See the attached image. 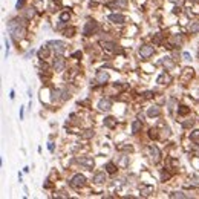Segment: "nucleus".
Returning <instances> with one entry per match:
<instances>
[{
	"label": "nucleus",
	"mask_w": 199,
	"mask_h": 199,
	"mask_svg": "<svg viewBox=\"0 0 199 199\" xmlns=\"http://www.w3.org/2000/svg\"><path fill=\"white\" fill-rule=\"evenodd\" d=\"M54 69L57 72H61L64 69V58L61 55H58V57H55V61H54Z\"/></svg>",
	"instance_id": "7"
},
{
	"label": "nucleus",
	"mask_w": 199,
	"mask_h": 199,
	"mask_svg": "<svg viewBox=\"0 0 199 199\" xmlns=\"http://www.w3.org/2000/svg\"><path fill=\"white\" fill-rule=\"evenodd\" d=\"M69 17H71V15H69V12H63V14L60 15L61 22H66V20H69Z\"/></svg>",
	"instance_id": "27"
},
{
	"label": "nucleus",
	"mask_w": 199,
	"mask_h": 199,
	"mask_svg": "<svg viewBox=\"0 0 199 199\" xmlns=\"http://www.w3.org/2000/svg\"><path fill=\"white\" fill-rule=\"evenodd\" d=\"M92 135H93L92 130H86V133H83V138H91Z\"/></svg>",
	"instance_id": "28"
},
{
	"label": "nucleus",
	"mask_w": 199,
	"mask_h": 199,
	"mask_svg": "<svg viewBox=\"0 0 199 199\" xmlns=\"http://www.w3.org/2000/svg\"><path fill=\"white\" fill-rule=\"evenodd\" d=\"M78 163L81 164V165H84L86 169H92V167H93V164H95L92 158H80V159H78Z\"/></svg>",
	"instance_id": "11"
},
{
	"label": "nucleus",
	"mask_w": 199,
	"mask_h": 199,
	"mask_svg": "<svg viewBox=\"0 0 199 199\" xmlns=\"http://www.w3.org/2000/svg\"><path fill=\"white\" fill-rule=\"evenodd\" d=\"M34 15H35V11H34L32 8H28L26 9V17L28 18H32Z\"/></svg>",
	"instance_id": "22"
},
{
	"label": "nucleus",
	"mask_w": 199,
	"mask_h": 199,
	"mask_svg": "<svg viewBox=\"0 0 199 199\" xmlns=\"http://www.w3.org/2000/svg\"><path fill=\"white\" fill-rule=\"evenodd\" d=\"M153 41L156 43V45H159V43L163 41V35H161V34H156V35L153 37Z\"/></svg>",
	"instance_id": "24"
},
{
	"label": "nucleus",
	"mask_w": 199,
	"mask_h": 199,
	"mask_svg": "<svg viewBox=\"0 0 199 199\" xmlns=\"http://www.w3.org/2000/svg\"><path fill=\"white\" fill-rule=\"evenodd\" d=\"M48 45L51 46V49H54L55 54H63L64 51H66V43L64 41H61V40H51Z\"/></svg>",
	"instance_id": "2"
},
{
	"label": "nucleus",
	"mask_w": 199,
	"mask_h": 199,
	"mask_svg": "<svg viewBox=\"0 0 199 199\" xmlns=\"http://www.w3.org/2000/svg\"><path fill=\"white\" fill-rule=\"evenodd\" d=\"M190 138L193 139V141H196V139H199V130H195V132H191Z\"/></svg>",
	"instance_id": "25"
},
{
	"label": "nucleus",
	"mask_w": 199,
	"mask_h": 199,
	"mask_svg": "<svg viewBox=\"0 0 199 199\" xmlns=\"http://www.w3.org/2000/svg\"><path fill=\"white\" fill-rule=\"evenodd\" d=\"M107 18L110 22H113V23H124V20H126V17L123 14H110Z\"/></svg>",
	"instance_id": "10"
},
{
	"label": "nucleus",
	"mask_w": 199,
	"mask_h": 199,
	"mask_svg": "<svg viewBox=\"0 0 199 199\" xmlns=\"http://www.w3.org/2000/svg\"><path fill=\"white\" fill-rule=\"evenodd\" d=\"M104 49H107V51H115V43H112V41H107V43H104Z\"/></svg>",
	"instance_id": "19"
},
{
	"label": "nucleus",
	"mask_w": 199,
	"mask_h": 199,
	"mask_svg": "<svg viewBox=\"0 0 199 199\" xmlns=\"http://www.w3.org/2000/svg\"><path fill=\"white\" fill-rule=\"evenodd\" d=\"M163 81H170V78H169V77H167V74H163V75H161V77H159V78H158V83H161V84H164Z\"/></svg>",
	"instance_id": "21"
},
{
	"label": "nucleus",
	"mask_w": 199,
	"mask_h": 199,
	"mask_svg": "<svg viewBox=\"0 0 199 199\" xmlns=\"http://www.w3.org/2000/svg\"><path fill=\"white\" fill-rule=\"evenodd\" d=\"M173 41H175V43H176V45H179V43H181L182 41V38L179 35H176V37H173Z\"/></svg>",
	"instance_id": "29"
},
{
	"label": "nucleus",
	"mask_w": 199,
	"mask_h": 199,
	"mask_svg": "<svg viewBox=\"0 0 199 199\" xmlns=\"http://www.w3.org/2000/svg\"><path fill=\"white\" fill-rule=\"evenodd\" d=\"M190 31H191V32H195V34H198V32H199V23H198V22H195V23H191V26H190Z\"/></svg>",
	"instance_id": "20"
},
{
	"label": "nucleus",
	"mask_w": 199,
	"mask_h": 199,
	"mask_svg": "<svg viewBox=\"0 0 199 199\" xmlns=\"http://www.w3.org/2000/svg\"><path fill=\"white\" fill-rule=\"evenodd\" d=\"M97 28H98L97 22H87V23L84 25V28H83V34H84V35H91V34L95 32Z\"/></svg>",
	"instance_id": "4"
},
{
	"label": "nucleus",
	"mask_w": 199,
	"mask_h": 199,
	"mask_svg": "<svg viewBox=\"0 0 199 199\" xmlns=\"http://www.w3.org/2000/svg\"><path fill=\"white\" fill-rule=\"evenodd\" d=\"M153 52H155L153 46L144 45V46H141V48H139V55H141L143 58H149L150 55H153Z\"/></svg>",
	"instance_id": "3"
},
{
	"label": "nucleus",
	"mask_w": 199,
	"mask_h": 199,
	"mask_svg": "<svg viewBox=\"0 0 199 199\" xmlns=\"http://www.w3.org/2000/svg\"><path fill=\"white\" fill-rule=\"evenodd\" d=\"M173 104H175V100H170V103H169V106H170V110H173Z\"/></svg>",
	"instance_id": "32"
},
{
	"label": "nucleus",
	"mask_w": 199,
	"mask_h": 199,
	"mask_svg": "<svg viewBox=\"0 0 199 199\" xmlns=\"http://www.w3.org/2000/svg\"><path fill=\"white\" fill-rule=\"evenodd\" d=\"M106 172H107V173H115V172H117L115 164H113V163H107V164H106Z\"/></svg>",
	"instance_id": "17"
},
{
	"label": "nucleus",
	"mask_w": 199,
	"mask_h": 199,
	"mask_svg": "<svg viewBox=\"0 0 199 199\" xmlns=\"http://www.w3.org/2000/svg\"><path fill=\"white\" fill-rule=\"evenodd\" d=\"M159 113H161V109L156 107V106H155V107H150L149 109V112H147L149 117H156V115H159Z\"/></svg>",
	"instance_id": "16"
},
{
	"label": "nucleus",
	"mask_w": 199,
	"mask_h": 199,
	"mask_svg": "<svg viewBox=\"0 0 199 199\" xmlns=\"http://www.w3.org/2000/svg\"><path fill=\"white\" fill-rule=\"evenodd\" d=\"M184 58H185V60H190V54H188V52H184Z\"/></svg>",
	"instance_id": "33"
},
{
	"label": "nucleus",
	"mask_w": 199,
	"mask_h": 199,
	"mask_svg": "<svg viewBox=\"0 0 199 199\" xmlns=\"http://www.w3.org/2000/svg\"><path fill=\"white\" fill-rule=\"evenodd\" d=\"M23 5H25V0H18V2H17V5H15V8L20 9L22 6H23Z\"/></svg>",
	"instance_id": "30"
},
{
	"label": "nucleus",
	"mask_w": 199,
	"mask_h": 199,
	"mask_svg": "<svg viewBox=\"0 0 199 199\" xmlns=\"http://www.w3.org/2000/svg\"><path fill=\"white\" fill-rule=\"evenodd\" d=\"M98 107H100V110H103V112H109L110 107H112V103H110V100L101 98L100 103H98Z\"/></svg>",
	"instance_id": "8"
},
{
	"label": "nucleus",
	"mask_w": 199,
	"mask_h": 199,
	"mask_svg": "<svg viewBox=\"0 0 199 199\" xmlns=\"http://www.w3.org/2000/svg\"><path fill=\"white\" fill-rule=\"evenodd\" d=\"M179 113H181V115L188 113V107H187V106H181V109H179Z\"/></svg>",
	"instance_id": "26"
},
{
	"label": "nucleus",
	"mask_w": 199,
	"mask_h": 199,
	"mask_svg": "<svg viewBox=\"0 0 199 199\" xmlns=\"http://www.w3.org/2000/svg\"><path fill=\"white\" fill-rule=\"evenodd\" d=\"M49 49H51V46H41V49L38 51V58H41V60H45L48 58V55H49Z\"/></svg>",
	"instance_id": "12"
},
{
	"label": "nucleus",
	"mask_w": 199,
	"mask_h": 199,
	"mask_svg": "<svg viewBox=\"0 0 199 199\" xmlns=\"http://www.w3.org/2000/svg\"><path fill=\"white\" fill-rule=\"evenodd\" d=\"M104 124H106L107 127H110V129H113V127L117 126V119H115L113 117H107L106 119H104Z\"/></svg>",
	"instance_id": "15"
},
{
	"label": "nucleus",
	"mask_w": 199,
	"mask_h": 199,
	"mask_svg": "<svg viewBox=\"0 0 199 199\" xmlns=\"http://www.w3.org/2000/svg\"><path fill=\"white\" fill-rule=\"evenodd\" d=\"M149 153H150V158H152L153 163H158V161H159L161 153H159V149H158L156 145H150V147H149Z\"/></svg>",
	"instance_id": "5"
},
{
	"label": "nucleus",
	"mask_w": 199,
	"mask_h": 199,
	"mask_svg": "<svg viewBox=\"0 0 199 199\" xmlns=\"http://www.w3.org/2000/svg\"><path fill=\"white\" fill-rule=\"evenodd\" d=\"M170 198H185V195L182 191H175V193L170 195Z\"/></svg>",
	"instance_id": "23"
},
{
	"label": "nucleus",
	"mask_w": 199,
	"mask_h": 199,
	"mask_svg": "<svg viewBox=\"0 0 199 199\" xmlns=\"http://www.w3.org/2000/svg\"><path fill=\"white\" fill-rule=\"evenodd\" d=\"M95 78H97V81H98L100 84H104V83L109 80V74L106 72V71H103V69H101V71L97 72V77H95Z\"/></svg>",
	"instance_id": "9"
},
{
	"label": "nucleus",
	"mask_w": 199,
	"mask_h": 199,
	"mask_svg": "<svg viewBox=\"0 0 199 199\" xmlns=\"http://www.w3.org/2000/svg\"><path fill=\"white\" fill-rule=\"evenodd\" d=\"M8 31L15 40H20V38H23V35H25V25H23L22 20H18V18L9 20L8 22Z\"/></svg>",
	"instance_id": "1"
},
{
	"label": "nucleus",
	"mask_w": 199,
	"mask_h": 199,
	"mask_svg": "<svg viewBox=\"0 0 199 199\" xmlns=\"http://www.w3.org/2000/svg\"><path fill=\"white\" fill-rule=\"evenodd\" d=\"M48 147H49V150H51V152H54V144H52V143H49Z\"/></svg>",
	"instance_id": "34"
},
{
	"label": "nucleus",
	"mask_w": 199,
	"mask_h": 199,
	"mask_svg": "<svg viewBox=\"0 0 199 199\" xmlns=\"http://www.w3.org/2000/svg\"><path fill=\"white\" fill-rule=\"evenodd\" d=\"M193 123H195V121L191 119V121H187V123H184L182 126H184V127H190V126H193Z\"/></svg>",
	"instance_id": "31"
},
{
	"label": "nucleus",
	"mask_w": 199,
	"mask_h": 199,
	"mask_svg": "<svg viewBox=\"0 0 199 199\" xmlns=\"http://www.w3.org/2000/svg\"><path fill=\"white\" fill-rule=\"evenodd\" d=\"M84 182H86V178L83 176L81 173H78V175H75L72 178L71 184H72L74 187H81V185H84Z\"/></svg>",
	"instance_id": "6"
},
{
	"label": "nucleus",
	"mask_w": 199,
	"mask_h": 199,
	"mask_svg": "<svg viewBox=\"0 0 199 199\" xmlns=\"http://www.w3.org/2000/svg\"><path fill=\"white\" fill-rule=\"evenodd\" d=\"M51 93H52L51 100H52V101H57V100L60 98V93H61V92H60V91H57V89H52V92H51Z\"/></svg>",
	"instance_id": "18"
},
{
	"label": "nucleus",
	"mask_w": 199,
	"mask_h": 199,
	"mask_svg": "<svg viewBox=\"0 0 199 199\" xmlns=\"http://www.w3.org/2000/svg\"><path fill=\"white\" fill-rule=\"evenodd\" d=\"M141 127H143V123H141L139 119H135V121L132 123V133H138V132L141 130Z\"/></svg>",
	"instance_id": "13"
},
{
	"label": "nucleus",
	"mask_w": 199,
	"mask_h": 199,
	"mask_svg": "<svg viewBox=\"0 0 199 199\" xmlns=\"http://www.w3.org/2000/svg\"><path fill=\"white\" fill-rule=\"evenodd\" d=\"M93 181L97 182V184H101V182H104V181H106V173H103V172L95 173V176H93Z\"/></svg>",
	"instance_id": "14"
}]
</instances>
